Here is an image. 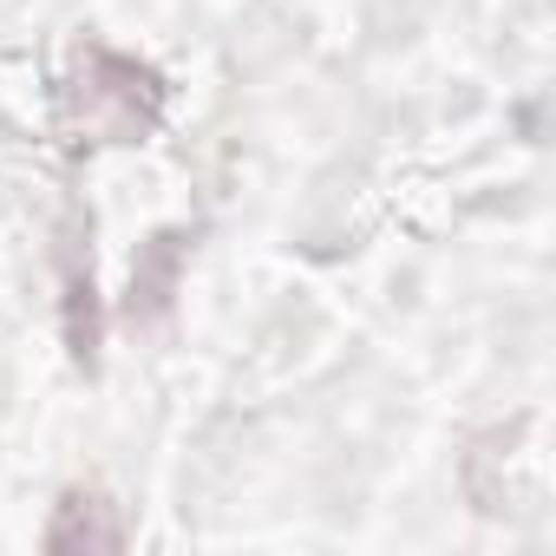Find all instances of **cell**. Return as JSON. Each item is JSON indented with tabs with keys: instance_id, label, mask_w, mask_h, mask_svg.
<instances>
[{
	"instance_id": "cell-1",
	"label": "cell",
	"mask_w": 556,
	"mask_h": 556,
	"mask_svg": "<svg viewBox=\"0 0 556 556\" xmlns=\"http://www.w3.org/2000/svg\"><path fill=\"white\" fill-rule=\"evenodd\" d=\"M105 510H112L105 497L73 491V497L60 504V517H53L47 543H53V549H118V543H125V523H118V517H105Z\"/></svg>"
}]
</instances>
